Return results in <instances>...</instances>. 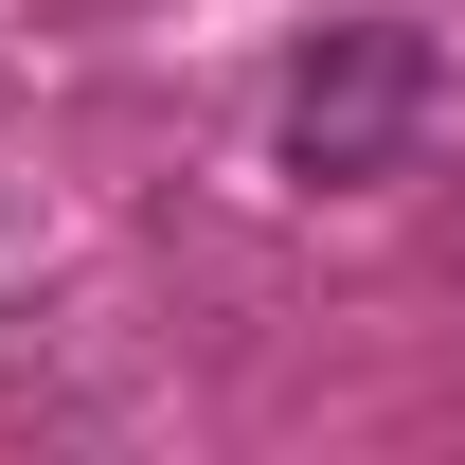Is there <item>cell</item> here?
<instances>
[{"mask_svg": "<svg viewBox=\"0 0 465 465\" xmlns=\"http://www.w3.org/2000/svg\"><path fill=\"white\" fill-rule=\"evenodd\" d=\"M411 125H430V36H411V18L304 36V72H287V162L304 179H376Z\"/></svg>", "mask_w": 465, "mask_h": 465, "instance_id": "obj_1", "label": "cell"}]
</instances>
